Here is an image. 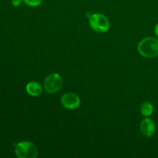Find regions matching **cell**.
Instances as JSON below:
<instances>
[{
    "instance_id": "cell-8",
    "label": "cell",
    "mask_w": 158,
    "mask_h": 158,
    "mask_svg": "<svg viewBox=\"0 0 158 158\" xmlns=\"http://www.w3.org/2000/svg\"><path fill=\"white\" fill-rule=\"evenodd\" d=\"M154 110V106L151 102L145 101L140 106V112L144 117H149Z\"/></svg>"
},
{
    "instance_id": "cell-6",
    "label": "cell",
    "mask_w": 158,
    "mask_h": 158,
    "mask_svg": "<svg viewBox=\"0 0 158 158\" xmlns=\"http://www.w3.org/2000/svg\"><path fill=\"white\" fill-rule=\"evenodd\" d=\"M140 130L143 135L147 137H151L154 135V132H155V123L151 119L146 118L140 123Z\"/></svg>"
},
{
    "instance_id": "cell-11",
    "label": "cell",
    "mask_w": 158,
    "mask_h": 158,
    "mask_svg": "<svg viewBox=\"0 0 158 158\" xmlns=\"http://www.w3.org/2000/svg\"><path fill=\"white\" fill-rule=\"evenodd\" d=\"M154 32H155V34L158 36V23H157V25H156V26H155V30H154Z\"/></svg>"
},
{
    "instance_id": "cell-2",
    "label": "cell",
    "mask_w": 158,
    "mask_h": 158,
    "mask_svg": "<svg viewBox=\"0 0 158 158\" xmlns=\"http://www.w3.org/2000/svg\"><path fill=\"white\" fill-rule=\"evenodd\" d=\"M89 23L91 29L97 32H106L110 29V22L104 15L100 13L92 14L89 17Z\"/></svg>"
},
{
    "instance_id": "cell-4",
    "label": "cell",
    "mask_w": 158,
    "mask_h": 158,
    "mask_svg": "<svg viewBox=\"0 0 158 158\" xmlns=\"http://www.w3.org/2000/svg\"><path fill=\"white\" fill-rule=\"evenodd\" d=\"M63 86V80L62 77L57 73L49 74L44 81V88L46 91L49 94L56 93L61 89Z\"/></svg>"
},
{
    "instance_id": "cell-3",
    "label": "cell",
    "mask_w": 158,
    "mask_h": 158,
    "mask_svg": "<svg viewBox=\"0 0 158 158\" xmlns=\"http://www.w3.org/2000/svg\"><path fill=\"white\" fill-rule=\"evenodd\" d=\"M15 154L19 158H35L38 155V150L35 144L29 141H22L15 146Z\"/></svg>"
},
{
    "instance_id": "cell-7",
    "label": "cell",
    "mask_w": 158,
    "mask_h": 158,
    "mask_svg": "<svg viewBox=\"0 0 158 158\" xmlns=\"http://www.w3.org/2000/svg\"><path fill=\"white\" fill-rule=\"evenodd\" d=\"M26 91L32 97H37L42 94V86L39 83L35 81L29 82L26 85Z\"/></svg>"
},
{
    "instance_id": "cell-1",
    "label": "cell",
    "mask_w": 158,
    "mask_h": 158,
    "mask_svg": "<svg viewBox=\"0 0 158 158\" xmlns=\"http://www.w3.org/2000/svg\"><path fill=\"white\" fill-rule=\"evenodd\" d=\"M137 49L140 55L148 58H153L158 56V40L148 37L139 43Z\"/></svg>"
},
{
    "instance_id": "cell-10",
    "label": "cell",
    "mask_w": 158,
    "mask_h": 158,
    "mask_svg": "<svg viewBox=\"0 0 158 158\" xmlns=\"http://www.w3.org/2000/svg\"><path fill=\"white\" fill-rule=\"evenodd\" d=\"M20 2H21V0H12V6L17 7V6H19Z\"/></svg>"
},
{
    "instance_id": "cell-9",
    "label": "cell",
    "mask_w": 158,
    "mask_h": 158,
    "mask_svg": "<svg viewBox=\"0 0 158 158\" xmlns=\"http://www.w3.org/2000/svg\"><path fill=\"white\" fill-rule=\"evenodd\" d=\"M24 2L31 7H36L42 3V0H24Z\"/></svg>"
},
{
    "instance_id": "cell-5",
    "label": "cell",
    "mask_w": 158,
    "mask_h": 158,
    "mask_svg": "<svg viewBox=\"0 0 158 158\" xmlns=\"http://www.w3.org/2000/svg\"><path fill=\"white\" fill-rule=\"evenodd\" d=\"M61 103L66 109L74 110L80 106V100L77 94L73 93H66L61 97Z\"/></svg>"
}]
</instances>
